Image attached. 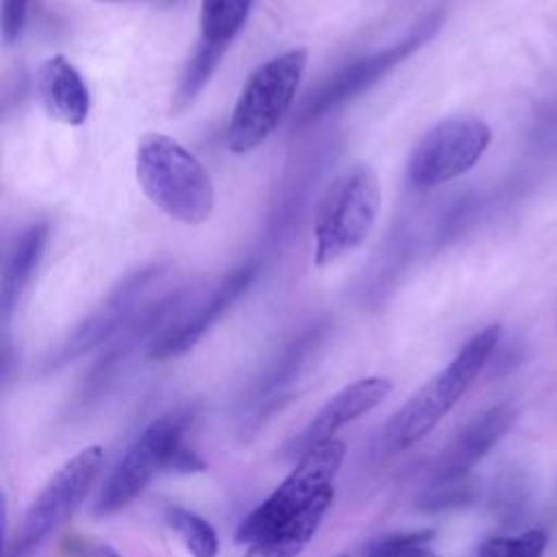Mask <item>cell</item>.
Returning a JSON list of instances; mask_svg holds the SVG:
<instances>
[{"mask_svg": "<svg viewBox=\"0 0 557 557\" xmlns=\"http://www.w3.org/2000/svg\"><path fill=\"white\" fill-rule=\"evenodd\" d=\"M30 0H2L0 35L4 46H15L24 33Z\"/></svg>", "mask_w": 557, "mask_h": 557, "instance_id": "44dd1931", "label": "cell"}, {"mask_svg": "<svg viewBox=\"0 0 557 557\" xmlns=\"http://www.w3.org/2000/svg\"><path fill=\"white\" fill-rule=\"evenodd\" d=\"M442 22H444V11H433L426 17H422L416 24V28L400 41H396L374 54L355 59L352 63L342 67L337 74H333L326 83H322L307 98V102L300 107V111L294 120V126H307V124L324 117L329 111L352 100L368 87H372L392 67H396L407 57H411L420 46H424L437 33Z\"/></svg>", "mask_w": 557, "mask_h": 557, "instance_id": "9c48e42d", "label": "cell"}, {"mask_svg": "<svg viewBox=\"0 0 557 557\" xmlns=\"http://www.w3.org/2000/svg\"><path fill=\"white\" fill-rule=\"evenodd\" d=\"M224 52H226L224 48L198 41L194 54L189 57V61L185 63V67L181 72L178 85H176L174 96H172V111L178 113L196 100V96L211 81V76H213L215 67L220 65V59L224 57Z\"/></svg>", "mask_w": 557, "mask_h": 557, "instance_id": "e0dca14e", "label": "cell"}, {"mask_svg": "<svg viewBox=\"0 0 557 557\" xmlns=\"http://www.w3.org/2000/svg\"><path fill=\"white\" fill-rule=\"evenodd\" d=\"M335 498L333 485L320 492L300 513L248 544L244 557H298L315 537Z\"/></svg>", "mask_w": 557, "mask_h": 557, "instance_id": "5bb4252c", "label": "cell"}, {"mask_svg": "<svg viewBox=\"0 0 557 557\" xmlns=\"http://www.w3.org/2000/svg\"><path fill=\"white\" fill-rule=\"evenodd\" d=\"M344 457L346 446L335 437L313 446L302 457H298V463L278 483V487H274V492L239 522L235 531V542L252 544L278 524L300 513L320 492L333 485V479L337 476Z\"/></svg>", "mask_w": 557, "mask_h": 557, "instance_id": "8992f818", "label": "cell"}, {"mask_svg": "<svg viewBox=\"0 0 557 557\" xmlns=\"http://www.w3.org/2000/svg\"><path fill=\"white\" fill-rule=\"evenodd\" d=\"M337 557H348V555H337Z\"/></svg>", "mask_w": 557, "mask_h": 557, "instance_id": "cb8c5ba5", "label": "cell"}, {"mask_svg": "<svg viewBox=\"0 0 557 557\" xmlns=\"http://www.w3.org/2000/svg\"><path fill=\"white\" fill-rule=\"evenodd\" d=\"M135 176L146 198L168 218L198 226L215 211V189L202 161L165 133H144L135 148Z\"/></svg>", "mask_w": 557, "mask_h": 557, "instance_id": "7a4b0ae2", "label": "cell"}, {"mask_svg": "<svg viewBox=\"0 0 557 557\" xmlns=\"http://www.w3.org/2000/svg\"><path fill=\"white\" fill-rule=\"evenodd\" d=\"M492 141V128L476 115H450L435 122L413 146L407 178L429 189L472 170Z\"/></svg>", "mask_w": 557, "mask_h": 557, "instance_id": "52a82bcc", "label": "cell"}, {"mask_svg": "<svg viewBox=\"0 0 557 557\" xmlns=\"http://www.w3.org/2000/svg\"><path fill=\"white\" fill-rule=\"evenodd\" d=\"M381 211V183L370 163L344 165L324 187L313 215V263L326 268L357 250Z\"/></svg>", "mask_w": 557, "mask_h": 557, "instance_id": "3957f363", "label": "cell"}, {"mask_svg": "<svg viewBox=\"0 0 557 557\" xmlns=\"http://www.w3.org/2000/svg\"><path fill=\"white\" fill-rule=\"evenodd\" d=\"M389 392L392 381L387 376H363L348 383L311 416L298 435L292 437L285 448L287 455L302 457L313 446L333 440L339 429L379 407L389 396Z\"/></svg>", "mask_w": 557, "mask_h": 557, "instance_id": "30bf717a", "label": "cell"}, {"mask_svg": "<svg viewBox=\"0 0 557 557\" xmlns=\"http://www.w3.org/2000/svg\"><path fill=\"white\" fill-rule=\"evenodd\" d=\"M307 61V48H289L248 74L226 126V148L233 154L252 152L278 128L296 100Z\"/></svg>", "mask_w": 557, "mask_h": 557, "instance_id": "5b68a950", "label": "cell"}, {"mask_svg": "<svg viewBox=\"0 0 557 557\" xmlns=\"http://www.w3.org/2000/svg\"><path fill=\"white\" fill-rule=\"evenodd\" d=\"M165 522L191 557H218L220 540L209 520L181 505H170L165 509Z\"/></svg>", "mask_w": 557, "mask_h": 557, "instance_id": "ac0fdd59", "label": "cell"}, {"mask_svg": "<svg viewBox=\"0 0 557 557\" xmlns=\"http://www.w3.org/2000/svg\"><path fill=\"white\" fill-rule=\"evenodd\" d=\"M257 274V263L248 261L235 268L228 276H224L213 294L202 300L194 313L183 318L176 326H170L163 331L150 346V357L152 359H170L178 357L187 350H191L202 335L231 309V305L250 287L252 278Z\"/></svg>", "mask_w": 557, "mask_h": 557, "instance_id": "8fae6325", "label": "cell"}, {"mask_svg": "<svg viewBox=\"0 0 557 557\" xmlns=\"http://www.w3.org/2000/svg\"><path fill=\"white\" fill-rule=\"evenodd\" d=\"M252 0H200V39L228 50L231 41L244 28Z\"/></svg>", "mask_w": 557, "mask_h": 557, "instance_id": "2e32d148", "label": "cell"}, {"mask_svg": "<svg viewBox=\"0 0 557 557\" xmlns=\"http://www.w3.org/2000/svg\"><path fill=\"white\" fill-rule=\"evenodd\" d=\"M548 537L542 529L518 535H492L476 546V557H544Z\"/></svg>", "mask_w": 557, "mask_h": 557, "instance_id": "d6986e66", "label": "cell"}, {"mask_svg": "<svg viewBox=\"0 0 557 557\" xmlns=\"http://www.w3.org/2000/svg\"><path fill=\"white\" fill-rule=\"evenodd\" d=\"M104 450L100 444H89L70 457L41 487L28 505L22 524L15 533V555H26L39 546L57 527L67 522L87 498L102 468Z\"/></svg>", "mask_w": 557, "mask_h": 557, "instance_id": "ba28073f", "label": "cell"}, {"mask_svg": "<svg viewBox=\"0 0 557 557\" xmlns=\"http://www.w3.org/2000/svg\"><path fill=\"white\" fill-rule=\"evenodd\" d=\"M48 242V224L35 222L28 228H24L13 248L7 255L2 278H0V318L7 322L17 307L22 294L30 285L46 250Z\"/></svg>", "mask_w": 557, "mask_h": 557, "instance_id": "9a60e30c", "label": "cell"}, {"mask_svg": "<svg viewBox=\"0 0 557 557\" xmlns=\"http://www.w3.org/2000/svg\"><path fill=\"white\" fill-rule=\"evenodd\" d=\"M63 548H65L67 557H122L107 542H100L94 537H81V535L65 537Z\"/></svg>", "mask_w": 557, "mask_h": 557, "instance_id": "7402d4cb", "label": "cell"}, {"mask_svg": "<svg viewBox=\"0 0 557 557\" xmlns=\"http://www.w3.org/2000/svg\"><path fill=\"white\" fill-rule=\"evenodd\" d=\"M94 2H100V4H122V2H135V0H94Z\"/></svg>", "mask_w": 557, "mask_h": 557, "instance_id": "603a6c76", "label": "cell"}, {"mask_svg": "<svg viewBox=\"0 0 557 557\" xmlns=\"http://www.w3.org/2000/svg\"><path fill=\"white\" fill-rule=\"evenodd\" d=\"M498 339L500 324H490L474 333L459 352L389 418L383 433L385 444L392 450H405L426 437L474 383Z\"/></svg>", "mask_w": 557, "mask_h": 557, "instance_id": "277c9868", "label": "cell"}, {"mask_svg": "<svg viewBox=\"0 0 557 557\" xmlns=\"http://www.w3.org/2000/svg\"><path fill=\"white\" fill-rule=\"evenodd\" d=\"M516 420V411L511 405H496L481 416H476L470 424H466L457 437L442 450L433 479L437 485H455L463 479V474L481 461L490 448L509 431Z\"/></svg>", "mask_w": 557, "mask_h": 557, "instance_id": "7c38bea8", "label": "cell"}, {"mask_svg": "<svg viewBox=\"0 0 557 557\" xmlns=\"http://www.w3.org/2000/svg\"><path fill=\"white\" fill-rule=\"evenodd\" d=\"M196 422V411L187 405L174 407L154 418L115 461L102 481L91 511L111 516L131 505L161 472H200L205 461L187 446V433Z\"/></svg>", "mask_w": 557, "mask_h": 557, "instance_id": "6da1fadb", "label": "cell"}, {"mask_svg": "<svg viewBox=\"0 0 557 557\" xmlns=\"http://www.w3.org/2000/svg\"><path fill=\"white\" fill-rule=\"evenodd\" d=\"M35 87L48 117L67 126L85 124L91 96L83 74L65 54H52L37 67Z\"/></svg>", "mask_w": 557, "mask_h": 557, "instance_id": "4fadbf2b", "label": "cell"}, {"mask_svg": "<svg viewBox=\"0 0 557 557\" xmlns=\"http://www.w3.org/2000/svg\"><path fill=\"white\" fill-rule=\"evenodd\" d=\"M435 531H407L376 537L366 544L361 557H440L426 544Z\"/></svg>", "mask_w": 557, "mask_h": 557, "instance_id": "ffe728a7", "label": "cell"}]
</instances>
